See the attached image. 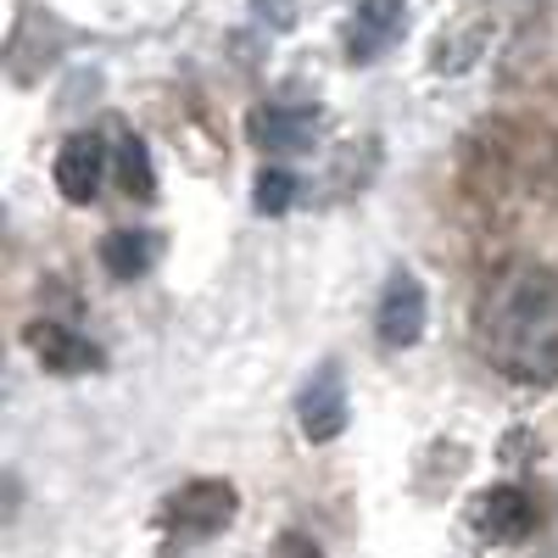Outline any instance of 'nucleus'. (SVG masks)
I'll return each instance as SVG.
<instances>
[{
	"mask_svg": "<svg viewBox=\"0 0 558 558\" xmlns=\"http://www.w3.org/2000/svg\"><path fill=\"white\" fill-rule=\"evenodd\" d=\"M475 336L497 375L520 386L558 380V268L514 263L492 274L481 291Z\"/></svg>",
	"mask_w": 558,
	"mask_h": 558,
	"instance_id": "obj_1",
	"label": "nucleus"
},
{
	"mask_svg": "<svg viewBox=\"0 0 558 558\" xmlns=\"http://www.w3.org/2000/svg\"><path fill=\"white\" fill-rule=\"evenodd\" d=\"M241 520V492L218 481V475H196V481H184L179 492H168L162 502V525L179 531V536H223L229 525Z\"/></svg>",
	"mask_w": 558,
	"mask_h": 558,
	"instance_id": "obj_2",
	"label": "nucleus"
},
{
	"mask_svg": "<svg viewBox=\"0 0 558 558\" xmlns=\"http://www.w3.org/2000/svg\"><path fill=\"white\" fill-rule=\"evenodd\" d=\"M324 107L318 101H257L246 112V140L268 157H296L318 146Z\"/></svg>",
	"mask_w": 558,
	"mask_h": 558,
	"instance_id": "obj_3",
	"label": "nucleus"
},
{
	"mask_svg": "<svg viewBox=\"0 0 558 558\" xmlns=\"http://www.w3.org/2000/svg\"><path fill=\"white\" fill-rule=\"evenodd\" d=\"M425 318H430V296H425V279L413 268H397L386 286H380V302H375V336L386 352H408L425 341Z\"/></svg>",
	"mask_w": 558,
	"mask_h": 558,
	"instance_id": "obj_4",
	"label": "nucleus"
},
{
	"mask_svg": "<svg viewBox=\"0 0 558 558\" xmlns=\"http://www.w3.org/2000/svg\"><path fill=\"white\" fill-rule=\"evenodd\" d=\"M23 347L39 357V368L45 375H62V380H73V375H96V368H107V352L89 341V336H78L73 324H62V318H28L23 324Z\"/></svg>",
	"mask_w": 558,
	"mask_h": 558,
	"instance_id": "obj_5",
	"label": "nucleus"
},
{
	"mask_svg": "<svg viewBox=\"0 0 558 558\" xmlns=\"http://www.w3.org/2000/svg\"><path fill=\"white\" fill-rule=\"evenodd\" d=\"M296 425H302V436H307L313 447H330V441L347 436V425H352V397H347V375H341L336 363H324L318 375L302 386V397H296Z\"/></svg>",
	"mask_w": 558,
	"mask_h": 558,
	"instance_id": "obj_6",
	"label": "nucleus"
},
{
	"mask_svg": "<svg viewBox=\"0 0 558 558\" xmlns=\"http://www.w3.org/2000/svg\"><path fill=\"white\" fill-rule=\"evenodd\" d=\"M107 140L101 129H73L62 146H57V162H51V179H57V191L62 202L73 207H89L101 196V179H107Z\"/></svg>",
	"mask_w": 558,
	"mask_h": 558,
	"instance_id": "obj_7",
	"label": "nucleus"
},
{
	"mask_svg": "<svg viewBox=\"0 0 558 558\" xmlns=\"http://www.w3.org/2000/svg\"><path fill=\"white\" fill-rule=\"evenodd\" d=\"M402 28H408V0H357V12L347 17V62L352 68L380 62Z\"/></svg>",
	"mask_w": 558,
	"mask_h": 558,
	"instance_id": "obj_8",
	"label": "nucleus"
},
{
	"mask_svg": "<svg viewBox=\"0 0 558 558\" xmlns=\"http://www.w3.org/2000/svg\"><path fill=\"white\" fill-rule=\"evenodd\" d=\"M470 525H475L486 542H497V547H514V542L531 536L536 508H531V497H525L520 486H486V492L470 502Z\"/></svg>",
	"mask_w": 558,
	"mask_h": 558,
	"instance_id": "obj_9",
	"label": "nucleus"
},
{
	"mask_svg": "<svg viewBox=\"0 0 558 558\" xmlns=\"http://www.w3.org/2000/svg\"><path fill=\"white\" fill-rule=\"evenodd\" d=\"M162 235L157 229H107L101 235V268L112 279H140V274H151L162 263Z\"/></svg>",
	"mask_w": 558,
	"mask_h": 558,
	"instance_id": "obj_10",
	"label": "nucleus"
},
{
	"mask_svg": "<svg viewBox=\"0 0 558 558\" xmlns=\"http://www.w3.org/2000/svg\"><path fill=\"white\" fill-rule=\"evenodd\" d=\"M112 168H118V184H123L134 202H157V162H151V146H146V140H140L134 129L118 134Z\"/></svg>",
	"mask_w": 558,
	"mask_h": 558,
	"instance_id": "obj_11",
	"label": "nucleus"
},
{
	"mask_svg": "<svg viewBox=\"0 0 558 558\" xmlns=\"http://www.w3.org/2000/svg\"><path fill=\"white\" fill-rule=\"evenodd\" d=\"M296 202H302V179H296L291 168H263V173L252 179V207H257L263 218H286Z\"/></svg>",
	"mask_w": 558,
	"mask_h": 558,
	"instance_id": "obj_12",
	"label": "nucleus"
},
{
	"mask_svg": "<svg viewBox=\"0 0 558 558\" xmlns=\"http://www.w3.org/2000/svg\"><path fill=\"white\" fill-rule=\"evenodd\" d=\"M486 39H492V28H486V23L458 28L452 39H441V45H436L430 68H436V73H463V68H475V62H481V51H486Z\"/></svg>",
	"mask_w": 558,
	"mask_h": 558,
	"instance_id": "obj_13",
	"label": "nucleus"
},
{
	"mask_svg": "<svg viewBox=\"0 0 558 558\" xmlns=\"http://www.w3.org/2000/svg\"><path fill=\"white\" fill-rule=\"evenodd\" d=\"M252 17L268 34H291L296 28V0H252Z\"/></svg>",
	"mask_w": 558,
	"mask_h": 558,
	"instance_id": "obj_14",
	"label": "nucleus"
},
{
	"mask_svg": "<svg viewBox=\"0 0 558 558\" xmlns=\"http://www.w3.org/2000/svg\"><path fill=\"white\" fill-rule=\"evenodd\" d=\"M274 558H324V547L313 536H302V531H286L274 542Z\"/></svg>",
	"mask_w": 558,
	"mask_h": 558,
	"instance_id": "obj_15",
	"label": "nucleus"
}]
</instances>
